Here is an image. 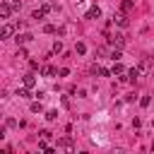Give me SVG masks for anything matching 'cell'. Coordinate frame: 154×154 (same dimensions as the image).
<instances>
[{
	"instance_id": "cell-1",
	"label": "cell",
	"mask_w": 154,
	"mask_h": 154,
	"mask_svg": "<svg viewBox=\"0 0 154 154\" xmlns=\"http://www.w3.org/2000/svg\"><path fill=\"white\" fill-rule=\"evenodd\" d=\"M108 43H113V46L123 48V43H125V36H123V34H113V36H108Z\"/></svg>"
},
{
	"instance_id": "cell-2",
	"label": "cell",
	"mask_w": 154,
	"mask_h": 154,
	"mask_svg": "<svg viewBox=\"0 0 154 154\" xmlns=\"http://www.w3.org/2000/svg\"><path fill=\"white\" fill-rule=\"evenodd\" d=\"M10 14H12V5L10 2H2L0 5V17L2 19H10Z\"/></svg>"
},
{
	"instance_id": "cell-3",
	"label": "cell",
	"mask_w": 154,
	"mask_h": 154,
	"mask_svg": "<svg viewBox=\"0 0 154 154\" xmlns=\"http://www.w3.org/2000/svg\"><path fill=\"white\" fill-rule=\"evenodd\" d=\"M58 147H60V149L72 152V140H70V137H60V140H58Z\"/></svg>"
},
{
	"instance_id": "cell-4",
	"label": "cell",
	"mask_w": 154,
	"mask_h": 154,
	"mask_svg": "<svg viewBox=\"0 0 154 154\" xmlns=\"http://www.w3.org/2000/svg\"><path fill=\"white\" fill-rule=\"evenodd\" d=\"M34 84H36V75L34 72H26L24 75V87H34Z\"/></svg>"
},
{
	"instance_id": "cell-5",
	"label": "cell",
	"mask_w": 154,
	"mask_h": 154,
	"mask_svg": "<svg viewBox=\"0 0 154 154\" xmlns=\"http://www.w3.org/2000/svg\"><path fill=\"white\" fill-rule=\"evenodd\" d=\"M99 17H101V10H99V7H89L87 19H99Z\"/></svg>"
},
{
	"instance_id": "cell-6",
	"label": "cell",
	"mask_w": 154,
	"mask_h": 154,
	"mask_svg": "<svg viewBox=\"0 0 154 154\" xmlns=\"http://www.w3.org/2000/svg\"><path fill=\"white\" fill-rule=\"evenodd\" d=\"M113 22H116L118 26H128V17H125V14H113Z\"/></svg>"
},
{
	"instance_id": "cell-7",
	"label": "cell",
	"mask_w": 154,
	"mask_h": 154,
	"mask_svg": "<svg viewBox=\"0 0 154 154\" xmlns=\"http://www.w3.org/2000/svg\"><path fill=\"white\" fill-rule=\"evenodd\" d=\"M43 17H46V12H43V7H41V10H34V12H31V19H36V22H41Z\"/></svg>"
},
{
	"instance_id": "cell-8",
	"label": "cell",
	"mask_w": 154,
	"mask_h": 154,
	"mask_svg": "<svg viewBox=\"0 0 154 154\" xmlns=\"http://www.w3.org/2000/svg\"><path fill=\"white\" fill-rule=\"evenodd\" d=\"M12 31H14V26H12V24H5V26H2V38H10Z\"/></svg>"
},
{
	"instance_id": "cell-9",
	"label": "cell",
	"mask_w": 154,
	"mask_h": 154,
	"mask_svg": "<svg viewBox=\"0 0 154 154\" xmlns=\"http://www.w3.org/2000/svg\"><path fill=\"white\" fill-rule=\"evenodd\" d=\"M137 77H140V67H132V70H128V79H130V82H135Z\"/></svg>"
},
{
	"instance_id": "cell-10",
	"label": "cell",
	"mask_w": 154,
	"mask_h": 154,
	"mask_svg": "<svg viewBox=\"0 0 154 154\" xmlns=\"http://www.w3.org/2000/svg\"><path fill=\"white\" fill-rule=\"evenodd\" d=\"M120 7H123V12H130V10L135 7V2H132V0H123V5H120Z\"/></svg>"
},
{
	"instance_id": "cell-11",
	"label": "cell",
	"mask_w": 154,
	"mask_h": 154,
	"mask_svg": "<svg viewBox=\"0 0 154 154\" xmlns=\"http://www.w3.org/2000/svg\"><path fill=\"white\" fill-rule=\"evenodd\" d=\"M31 38H34L31 34H22V36L17 34V43H26V41H31Z\"/></svg>"
},
{
	"instance_id": "cell-12",
	"label": "cell",
	"mask_w": 154,
	"mask_h": 154,
	"mask_svg": "<svg viewBox=\"0 0 154 154\" xmlns=\"http://www.w3.org/2000/svg\"><path fill=\"white\" fill-rule=\"evenodd\" d=\"M41 72H43V75H46V77H53V75H55V72H58V70H55V67H53V65H48V67H43V70H41Z\"/></svg>"
},
{
	"instance_id": "cell-13",
	"label": "cell",
	"mask_w": 154,
	"mask_h": 154,
	"mask_svg": "<svg viewBox=\"0 0 154 154\" xmlns=\"http://www.w3.org/2000/svg\"><path fill=\"white\" fill-rule=\"evenodd\" d=\"M41 111H43V106H41L38 101H34V103H31V113H41Z\"/></svg>"
},
{
	"instance_id": "cell-14",
	"label": "cell",
	"mask_w": 154,
	"mask_h": 154,
	"mask_svg": "<svg viewBox=\"0 0 154 154\" xmlns=\"http://www.w3.org/2000/svg\"><path fill=\"white\" fill-rule=\"evenodd\" d=\"M96 72H99V75H101V77H108V75H111V72H113V70H106V67H99V70H96Z\"/></svg>"
},
{
	"instance_id": "cell-15",
	"label": "cell",
	"mask_w": 154,
	"mask_h": 154,
	"mask_svg": "<svg viewBox=\"0 0 154 154\" xmlns=\"http://www.w3.org/2000/svg\"><path fill=\"white\" fill-rule=\"evenodd\" d=\"M17 96H24V99H26V96H29V87H24V89H17Z\"/></svg>"
},
{
	"instance_id": "cell-16",
	"label": "cell",
	"mask_w": 154,
	"mask_h": 154,
	"mask_svg": "<svg viewBox=\"0 0 154 154\" xmlns=\"http://www.w3.org/2000/svg\"><path fill=\"white\" fill-rule=\"evenodd\" d=\"M43 31H46V34H55V26H53V24H46Z\"/></svg>"
},
{
	"instance_id": "cell-17",
	"label": "cell",
	"mask_w": 154,
	"mask_h": 154,
	"mask_svg": "<svg viewBox=\"0 0 154 154\" xmlns=\"http://www.w3.org/2000/svg\"><path fill=\"white\" fill-rule=\"evenodd\" d=\"M60 51H63V43L55 41V43H53V53H60Z\"/></svg>"
},
{
	"instance_id": "cell-18",
	"label": "cell",
	"mask_w": 154,
	"mask_h": 154,
	"mask_svg": "<svg viewBox=\"0 0 154 154\" xmlns=\"http://www.w3.org/2000/svg\"><path fill=\"white\" fill-rule=\"evenodd\" d=\"M120 72H123V65L116 63V65H113V75H120Z\"/></svg>"
},
{
	"instance_id": "cell-19",
	"label": "cell",
	"mask_w": 154,
	"mask_h": 154,
	"mask_svg": "<svg viewBox=\"0 0 154 154\" xmlns=\"http://www.w3.org/2000/svg\"><path fill=\"white\" fill-rule=\"evenodd\" d=\"M46 118H48V120H55V118H58V111H48Z\"/></svg>"
},
{
	"instance_id": "cell-20",
	"label": "cell",
	"mask_w": 154,
	"mask_h": 154,
	"mask_svg": "<svg viewBox=\"0 0 154 154\" xmlns=\"http://www.w3.org/2000/svg\"><path fill=\"white\" fill-rule=\"evenodd\" d=\"M75 51H77V53H79V55H82V53H84V51H87V46H84V43H77V48H75Z\"/></svg>"
}]
</instances>
